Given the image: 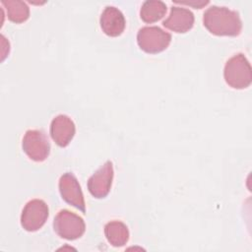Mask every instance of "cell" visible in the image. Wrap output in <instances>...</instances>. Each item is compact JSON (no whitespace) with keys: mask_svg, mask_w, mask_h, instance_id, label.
Listing matches in <instances>:
<instances>
[{"mask_svg":"<svg viewBox=\"0 0 252 252\" xmlns=\"http://www.w3.org/2000/svg\"><path fill=\"white\" fill-rule=\"evenodd\" d=\"M203 24L211 33L216 35L236 36L242 30L239 14L226 7L208 8L203 15Z\"/></svg>","mask_w":252,"mask_h":252,"instance_id":"cell-1","label":"cell"},{"mask_svg":"<svg viewBox=\"0 0 252 252\" xmlns=\"http://www.w3.org/2000/svg\"><path fill=\"white\" fill-rule=\"evenodd\" d=\"M113 179V165L110 160L104 162L88 180L89 192L97 199L104 198L110 191Z\"/></svg>","mask_w":252,"mask_h":252,"instance_id":"cell-8","label":"cell"},{"mask_svg":"<svg viewBox=\"0 0 252 252\" xmlns=\"http://www.w3.org/2000/svg\"><path fill=\"white\" fill-rule=\"evenodd\" d=\"M59 191L62 199L81 211L86 212V204L81 186L76 176L71 172H66L59 179Z\"/></svg>","mask_w":252,"mask_h":252,"instance_id":"cell-7","label":"cell"},{"mask_svg":"<svg viewBox=\"0 0 252 252\" xmlns=\"http://www.w3.org/2000/svg\"><path fill=\"white\" fill-rule=\"evenodd\" d=\"M171 41V34L158 27H143L137 33V42L147 53H158L167 48Z\"/></svg>","mask_w":252,"mask_h":252,"instance_id":"cell-3","label":"cell"},{"mask_svg":"<svg viewBox=\"0 0 252 252\" xmlns=\"http://www.w3.org/2000/svg\"><path fill=\"white\" fill-rule=\"evenodd\" d=\"M23 151L34 161H43L50 153V144L46 135L40 130H28L22 143Z\"/></svg>","mask_w":252,"mask_h":252,"instance_id":"cell-6","label":"cell"},{"mask_svg":"<svg viewBox=\"0 0 252 252\" xmlns=\"http://www.w3.org/2000/svg\"><path fill=\"white\" fill-rule=\"evenodd\" d=\"M223 77L226 84L233 89L241 90L250 86L252 82V70L244 54H235L226 61Z\"/></svg>","mask_w":252,"mask_h":252,"instance_id":"cell-2","label":"cell"},{"mask_svg":"<svg viewBox=\"0 0 252 252\" xmlns=\"http://www.w3.org/2000/svg\"><path fill=\"white\" fill-rule=\"evenodd\" d=\"M166 5L159 0H147L142 4L140 17L145 23H155L166 13Z\"/></svg>","mask_w":252,"mask_h":252,"instance_id":"cell-13","label":"cell"},{"mask_svg":"<svg viewBox=\"0 0 252 252\" xmlns=\"http://www.w3.org/2000/svg\"><path fill=\"white\" fill-rule=\"evenodd\" d=\"M104 234L107 241L114 247H121L129 240V230L125 223L112 220L105 224Z\"/></svg>","mask_w":252,"mask_h":252,"instance_id":"cell-12","label":"cell"},{"mask_svg":"<svg viewBox=\"0 0 252 252\" xmlns=\"http://www.w3.org/2000/svg\"><path fill=\"white\" fill-rule=\"evenodd\" d=\"M48 218V206L40 199L29 201L21 215V224L27 231H36L42 227Z\"/></svg>","mask_w":252,"mask_h":252,"instance_id":"cell-5","label":"cell"},{"mask_svg":"<svg viewBox=\"0 0 252 252\" xmlns=\"http://www.w3.org/2000/svg\"><path fill=\"white\" fill-rule=\"evenodd\" d=\"M99 22L102 32L109 36H118L125 29L124 15L114 6H106L104 8Z\"/></svg>","mask_w":252,"mask_h":252,"instance_id":"cell-11","label":"cell"},{"mask_svg":"<svg viewBox=\"0 0 252 252\" xmlns=\"http://www.w3.org/2000/svg\"><path fill=\"white\" fill-rule=\"evenodd\" d=\"M2 5L7 11L8 19L16 24L27 21L30 17L29 6L21 0H3Z\"/></svg>","mask_w":252,"mask_h":252,"instance_id":"cell-14","label":"cell"},{"mask_svg":"<svg viewBox=\"0 0 252 252\" xmlns=\"http://www.w3.org/2000/svg\"><path fill=\"white\" fill-rule=\"evenodd\" d=\"M53 228L60 237L75 240L84 234L86 225L84 220L75 213L61 210L54 218Z\"/></svg>","mask_w":252,"mask_h":252,"instance_id":"cell-4","label":"cell"},{"mask_svg":"<svg viewBox=\"0 0 252 252\" xmlns=\"http://www.w3.org/2000/svg\"><path fill=\"white\" fill-rule=\"evenodd\" d=\"M76 132L73 120L64 114L55 116L50 124V135L59 147H66L73 139Z\"/></svg>","mask_w":252,"mask_h":252,"instance_id":"cell-9","label":"cell"},{"mask_svg":"<svg viewBox=\"0 0 252 252\" xmlns=\"http://www.w3.org/2000/svg\"><path fill=\"white\" fill-rule=\"evenodd\" d=\"M175 3H179V4H185V5H189V6H195V8H202L204 5H207L209 3V1H200V2H178V1H174Z\"/></svg>","mask_w":252,"mask_h":252,"instance_id":"cell-15","label":"cell"},{"mask_svg":"<svg viewBox=\"0 0 252 252\" xmlns=\"http://www.w3.org/2000/svg\"><path fill=\"white\" fill-rule=\"evenodd\" d=\"M162 25L174 32L183 33L192 29L194 15L189 9L172 6L169 16L162 22Z\"/></svg>","mask_w":252,"mask_h":252,"instance_id":"cell-10","label":"cell"}]
</instances>
